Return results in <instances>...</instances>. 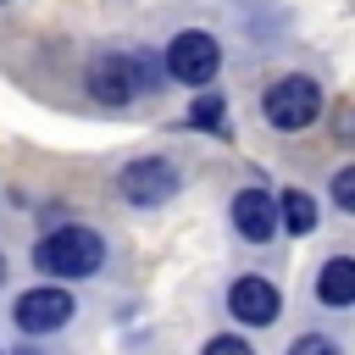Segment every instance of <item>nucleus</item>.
<instances>
[{
  "mask_svg": "<svg viewBox=\"0 0 355 355\" xmlns=\"http://www.w3.org/2000/svg\"><path fill=\"white\" fill-rule=\"evenodd\" d=\"M100 261H105V239L78 222H67L33 244V266L50 277H89V272H100Z\"/></svg>",
  "mask_w": 355,
  "mask_h": 355,
  "instance_id": "f257e3e1",
  "label": "nucleus"
},
{
  "mask_svg": "<svg viewBox=\"0 0 355 355\" xmlns=\"http://www.w3.org/2000/svg\"><path fill=\"white\" fill-rule=\"evenodd\" d=\"M166 67H155L150 55H94L89 61V94L100 105H128L139 89H155Z\"/></svg>",
  "mask_w": 355,
  "mask_h": 355,
  "instance_id": "f03ea898",
  "label": "nucleus"
},
{
  "mask_svg": "<svg viewBox=\"0 0 355 355\" xmlns=\"http://www.w3.org/2000/svg\"><path fill=\"white\" fill-rule=\"evenodd\" d=\"M261 111H266V122H272L277 133H300V128L316 122L322 89H316L311 78H277V83L261 94Z\"/></svg>",
  "mask_w": 355,
  "mask_h": 355,
  "instance_id": "7ed1b4c3",
  "label": "nucleus"
},
{
  "mask_svg": "<svg viewBox=\"0 0 355 355\" xmlns=\"http://www.w3.org/2000/svg\"><path fill=\"white\" fill-rule=\"evenodd\" d=\"M216 67H222V50H216V39L205 28H189V33H178L166 44V78H178L189 89H205L216 78Z\"/></svg>",
  "mask_w": 355,
  "mask_h": 355,
  "instance_id": "20e7f679",
  "label": "nucleus"
},
{
  "mask_svg": "<svg viewBox=\"0 0 355 355\" xmlns=\"http://www.w3.org/2000/svg\"><path fill=\"white\" fill-rule=\"evenodd\" d=\"M116 189H122V200H128V205H161V200H172V194H178V166H172V161H161V155H139V161H128V166H122Z\"/></svg>",
  "mask_w": 355,
  "mask_h": 355,
  "instance_id": "39448f33",
  "label": "nucleus"
},
{
  "mask_svg": "<svg viewBox=\"0 0 355 355\" xmlns=\"http://www.w3.org/2000/svg\"><path fill=\"white\" fill-rule=\"evenodd\" d=\"M72 294L67 288H28L17 305H11V322L22 327V333H55V327H67L72 322Z\"/></svg>",
  "mask_w": 355,
  "mask_h": 355,
  "instance_id": "423d86ee",
  "label": "nucleus"
},
{
  "mask_svg": "<svg viewBox=\"0 0 355 355\" xmlns=\"http://www.w3.org/2000/svg\"><path fill=\"white\" fill-rule=\"evenodd\" d=\"M227 311H233L239 322H250V327H272L277 311H283V294H277L266 277H239V283L227 288Z\"/></svg>",
  "mask_w": 355,
  "mask_h": 355,
  "instance_id": "0eeeda50",
  "label": "nucleus"
},
{
  "mask_svg": "<svg viewBox=\"0 0 355 355\" xmlns=\"http://www.w3.org/2000/svg\"><path fill=\"white\" fill-rule=\"evenodd\" d=\"M233 227L250 239V244H266L283 222H277V200L266 189H239L233 194Z\"/></svg>",
  "mask_w": 355,
  "mask_h": 355,
  "instance_id": "6e6552de",
  "label": "nucleus"
},
{
  "mask_svg": "<svg viewBox=\"0 0 355 355\" xmlns=\"http://www.w3.org/2000/svg\"><path fill=\"white\" fill-rule=\"evenodd\" d=\"M316 300H322V305H355V261H349V255L322 261V272H316Z\"/></svg>",
  "mask_w": 355,
  "mask_h": 355,
  "instance_id": "1a4fd4ad",
  "label": "nucleus"
},
{
  "mask_svg": "<svg viewBox=\"0 0 355 355\" xmlns=\"http://www.w3.org/2000/svg\"><path fill=\"white\" fill-rule=\"evenodd\" d=\"M277 222H283L288 233H311V227H316V205H311V194L288 189V194L277 200Z\"/></svg>",
  "mask_w": 355,
  "mask_h": 355,
  "instance_id": "9d476101",
  "label": "nucleus"
},
{
  "mask_svg": "<svg viewBox=\"0 0 355 355\" xmlns=\"http://www.w3.org/2000/svg\"><path fill=\"white\" fill-rule=\"evenodd\" d=\"M189 122L205 128V133H227V122H222V94H216V89H200V100L189 105Z\"/></svg>",
  "mask_w": 355,
  "mask_h": 355,
  "instance_id": "9b49d317",
  "label": "nucleus"
},
{
  "mask_svg": "<svg viewBox=\"0 0 355 355\" xmlns=\"http://www.w3.org/2000/svg\"><path fill=\"white\" fill-rule=\"evenodd\" d=\"M333 205H344V211H355V166H344V172H333Z\"/></svg>",
  "mask_w": 355,
  "mask_h": 355,
  "instance_id": "f8f14e48",
  "label": "nucleus"
},
{
  "mask_svg": "<svg viewBox=\"0 0 355 355\" xmlns=\"http://www.w3.org/2000/svg\"><path fill=\"white\" fill-rule=\"evenodd\" d=\"M288 355H338V344H333V338H322V333H305V338H294V344H288Z\"/></svg>",
  "mask_w": 355,
  "mask_h": 355,
  "instance_id": "ddd939ff",
  "label": "nucleus"
},
{
  "mask_svg": "<svg viewBox=\"0 0 355 355\" xmlns=\"http://www.w3.org/2000/svg\"><path fill=\"white\" fill-rule=\"evenodd\" d=\"M333 139L355 144V105H338V111H333Z\"/></svg>",
  "mask_w": 355,
  "mask_h": 355,
  "instance_id": "4468645a",
  "label": "nucleus"
},
{
  "mask_svg": "<svg viewBox=\"0 0 355 355\" xmlns=\"http://www.w3.org/2000/svg\"><path fill=\"white\" fill-rule=\"evenodd\" d=\"M205 355H255V349H250L244 338H233V333H222V338H211V344H205Z\"/></svg>",
  "mask_w": 355,
  "mask_h": 355,
  "instance_id": "2eb2a0df",
  "label": "nucleus"
},
{
  "mask_svg": "<svg viewBox=\"0 0 355 355\" xmlns=\"http://www.w3.org/2000/svg\"><path fill=\"white\" fill-rule=\"evenodd\" d=\"M0 277H6V255H0Z\"/></svg>",
  "mask_w": 355,
  "mask_h": 355,
  "instance_id": "dca6fc26",
  "label": "nucleus"
}]
</instances>
